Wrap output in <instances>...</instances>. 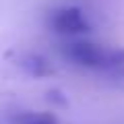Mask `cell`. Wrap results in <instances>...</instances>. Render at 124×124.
<instances>
[{
  "label": "cell",
  "instance_id": "3",
  "mask_svg": "<svg viewBox=\"0 0 124 124\" xmlns=\"http://www.w3.org/2000/svg\"><path fill=\"white\" fill-rule=\"evenodd\" d=\"M13 124H60V120L54 114H48V112L27 110V112L15 114L13 116Z\"/></svg>",
  "mask_w": 124,
  "mask_h": 124
},
{
  "label": "cell",
  "instance_id": "2",
  "mask_svg": "<svg viewBox=\"0 0 124 124\" xmlns=\"http://www.w3.org/2000/svg\"><path fill=\"white\" fill-rule=\"evenodd\" d=\"M50 27H52L54 33L64 37H79L85 35L91 31V25L85 19V13L77 6H62V8H56L52 15H50Z\"/></svg>",
  "mask_w": 124,
  "mask_h": 124
},
{
  "label": "cell",
  "instance_id": "1",
  "mask_svg": "<svg viewBox=\"0 0 124 124\" xmlns=\"http://www.w3.org/2000/svg\"><path fill=\"white\" fill-rule=\"evenodd\" d=\"M60 52L70 64L89 70H116L124 66V50L79 39V37L64 41Z\"/></svg>",
  "mask_w": 124,
  "mask_h": 124
}]
</instances>
